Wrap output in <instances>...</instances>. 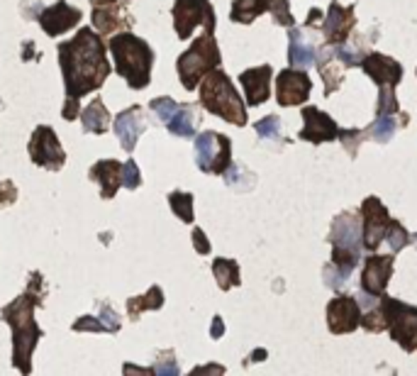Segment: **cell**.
I'll return each instance as SVG.
<instances>
[{"instance_id": "1", "label": "cell", "mask_w": 417, "mask_h": 376, "mask_svg": "<svg viewBox=\"0 0 417 376\" xmlns=\"http://www.w3.org/2000/svg\"><path fill=\"white\" fill-rule=\"evenodd\" d=\"M59 64L64 71L66 98L76 101L100 88L110 76L107 47L91 27H83L74 39L59 44Z\"/></svg>"}, {"instance_id": "2", "label": "cell", "mask_w": 417, "mask_h": 376, "mask_svg": "<svg viewBox=\"0 0 417 376\" xmlns=\"http://www.w3.org/2000/svg\"><path fill=\"white\" fill-rule=\"evenodd\" d=\"M37 303H42L39 298H34L32 291H27L25 295H20L17 301H12L10 306L3 308V320L10 322L12 335H15V347H12V364L22 371V374H30L32 371V352H34V344L39 342L42 337V330L37 328L34 322V308Z\"/></svg>"}, {"instance_id": "3", "label": "cell", "mask_w": 417, "mask_h": 376, "mask_svg": "<svg viewBox=\"0 0 417 376\" xmlns=\"http://www.w3.org/2000/svg\"><path fill=\"white\" fill-rule=\"evenodd\" d=\"M110 52H113L115 69L118 74L127 81L129 88H147L151 79V64H154V52L145 39L134 37L129 32L115 34L107 42Z\"/></svg>"}, {"instance_id": "4", "label": "cell", "mask_w": 417, "mask_h": 376, "mask_svg": "<svg viewBox=\"0 0 417 376\" xmlns=\"http://www.w3.org/2000/svg\"><path fill=\"white\" fill-rule=\"evenodd\" d=\"M200 103L208 113L220 115L232 125H244L246 123V110L242 103L239 93L232 86L230 76L225 71L213 69L205 74V81L200 83Z\"/></svg>"}, {"instance_id": "5", "label": "cell", "mask_w": 417, "mask_h": 376, "mask_svg": "<svg viewBox=\"0 0 417 376\" xmlns=\"http://www.w3.org/2000/svg\"><path fill=\"white\" fill-rule=\"evenodd\" d=\"M220 64V49L217 42L210 32H205L203 37H198L191 44L188 52H183L176 61L178 79H181L183 88L193 91L200 81L205 79V74H210L213 69H217Z\"/></svg>"}, {"instance_id": "6", "label": "cell", "mask_w": 417, "mask_h": 376, "mask_svg": "<svg viewBox=\"0 0 417 376\" xmlns=\"http://www.w3.org/2000/svg\"><path fill=\"white\" fill-rule=\"evenodd\" d=\"M195 164L205 174H225L232 164V145L225 134L200 132L195 137Z\"/></svg>"}, {"instance_id": "7", "label": "cell", "mask_w": 417, "mask_h": 376, "mask_svg": "<svg viewBox=\"0 0 417 376\" xmlns=\"http://www.w3.org/2000/svg\"><path fill=\"white\" fill-rule=\"evenodd\" d=\"M381 313L385 317V325L391 328L393 340L403 344L407 352L417 349V308L398 303L396 298H383Z\"/></svg>"}, {"instance_id": "8", "label": "cell", "mask_w": 417, "mask_h": 376, "mask_svg": "<svg viewBox=\"0 0 417 376\" xmlns=\"http://www.w3.org/2000/svg\"><path fill=\"white\" fill-rule=\"evenodd\" d=\"M198 25L205 27V32L213 34L215 12L208 0H176L173 3V30L181 39H188Z\"/></svg>"}, {"instance_id": "9", "label": "cell", "mask_w": 417, "mask_h": 376, "mask_svg": "<svg viewBox=\"0 0 417 376\" xmlns=\"http://www.w3.org/2000/svg\"><path fill=\"white\" fill-rule=\"evenodd\" d=\"M30 156L37 167L52 169V171H59L64 167L66 154L61 149L56 134H54L52 127L47 125H39L37 129L32 132V140H30Z\"/></svg>"}, {"instance_id": "10", "label": "cell", "mask_w": 417, "mask_h": 376, "mask_svg": "<svg viewBox=\"0 0 417 376\" xmlns=\"http://www.w3.org/2000/svg\"><path fill=\"white\" fill-rule=\"evenodd\" d=\"M310 76L305 71H295V69H286L278 74L276 81V96L281 105H300V103L308 101L310 96Z\"/></svg>"}, {"instance_id": "11", "label": "cell", "mask_w": 417, "mask_h": 376, "mask_svg": "<svg viewBox=\"0 0 417 376\" xmlns=\"http://www.w3.org/2000/svg\"><path fill=\"white\" fill-rule=\"evenodd\" d=\"M361 215H364V247L376 249L385 237L391 218H388L378 198H366L364 205H361Z\"/></svg>"}, {"instance_id": "12", "label": "cell", "mask_w": 417, "mask_h": 376, "mask_svg": "<svg viewBox=\"0 0 417 376\" xmlns=\"http://www.w3.org/2000/svg\"><path fill=\"white\" fill-rule=\"evenodd\" d=\"M359 320H361V311L352 295H339L327 306V322H330V330L334 335L356 330Z\"/></svg>"}, {"instance_id": "13", "label": "cell", "mask_w": 417, "mask_h": 376, "mask_svg": "<svg viewBox=\"0 0 417 376\" xmlns=\"http://www.w3.org/2000/svg\"><path fill=\"white\" fill-rule=\"evenodd\" d=\"M37 20H39V25H42V30L49 34V37H59V34L69 32L74 25H78V22H81V10L71 8L69 3H64V0H59L56 6H52V8H47V10L39 12Z\"/></svg>"}, {"instance_id": "14", "label": "cell", "mask_w": 417, "mask_h": 376, "mask_svg": "<svg viewBox=\"0 0 417 376\" xmlns=\"http://www.w3.org/2000/svg\"><path fill=\"white\" fill-rule=\"evenodd\" d=\"M93 3V25L100 34H110L120 27L132 25V17L118 6V0H91Z\"/></svg>"}, {"instance_id": "15", "label": "cell", "mask_w": 417, "mask_h": 376, "mask_svg": "<svg viewBox=\"0 0 417 376\" xmlns=\"http://www.w3.org/2000/svg\"><path fill=\"white\" fill-rule=\"evenodd\" d=\"M147 129V120H145V113H142V107L132 105L127 110L115 118V134H118L120 145H122L125 152H132L137 147V140L139 134Z\"/></svg>"}, {"instance_id": "16", "label": "cell", "mask_w": 417, "mask_h": 376, "mask_svg": "<svg viewBox=\"0 0 417 376\" xmlns=\"http://www.w3.org/2000/svg\"><path fill=\"white\" fill-rule=\"evenodd\" d=\"M393 271V257L385 254V257H369L366 259L364 274H361V289L369 295H381L385 291V284L391 279Z\"/></svg>"}, {"instance_id": "17", "label": "cell", "mask_w": 417, "mask_h": 376, "mask_svg": "<svg viewBox=\"0 0 417 376\" xmlns=\"http://www.w3.org/2000/svg\"><path fill=\"white\" fill-rule=\"evenodd\" d=\"M303 118H305V127L300 129V137L308 142H327L334 140L339 134L337 125L330 115L320 113L317 107H303Z\"/></svg>"}, {"instance_id": "18", "label": "cell", "mask_w": 417, "mask_h": 376, "mask_svg": "<svg viewBox=\"0 0 417 376\" xmlns=\"http://www.w3.org/2000/svg\"><path fill=\"white\" fill-rule=\"evenodd\" d=\"M239 83L244 86L246 103H249V105H261L268 98V93H271V88H268V83H271V66H259V69L242 71Z\"/></svg>"}, {"instance_id": "19", "label": "cell", "mask_w": 417, "mask_h": 376, "mask_svg": "<svg viewBox=\"0 0 417 376\" xmlns=\"http://www.w3.org/2000/svg\"><path fill=\"white\" fill-rule=\"evenodd\" d=\"M91 178L96 183H100V194L103 198H113L118 194V188L122 186V164H118L115 159H105V161H98L96 167H91Z\"/></svg>"}, {"instance_id": "20", "label": "cell", "mask_w": 417, "mask_h": 376, "mask_svg": "<svg viewBox=\"0 0 417 376\" xmlns=\"http://www.w3.org/2000/svg\"><path fill=\"white\" fill-rule=\"evenodd\" d=\"M361 66H364V71L378 83V86H385V83L396 86L403 76L400 64H396V61L388 59V56H381V54H369V56L361 61Z\"/></svg>"}, {"instance_id": "21", "label": "cell", "mask_w": 417, "mask_h": 376, "mask_svg": "<svg viewBox=\"0 0 417 376\" xmlns=\"http://www.w3.org/2000/svg\"><path fill=\"white\" fill-rule=\"evenodd\" d=\"M354 25V12L352 8H342L337 3H332L330 8V15H327V25H325V34L332 44L342 42L344 37L349 34Z\"/></svg>"}, {"instance_id": "22", "label": "cell", "mask_w": 417, "mask_h": 376, "mask_svg": "<svg viewBox=\"0 0 417 376\" xmlns=\"http://www.w3.org/2000/svg\"><path fill=\"white\" fill-rule=\"evenodd\" d=\"M195 125H198V113L193 105H178V110L173 113V118L166 123L169 132L176 137H193L195 134Z\"/></svg>"}, {"instance_id": "23", "label": "cell", "mask_w": 417, "mask_h": 376, "mask_svg": "<svg viewBox=\"0 0 417 376\" xmlns=\"http://www.w3.org/2000/svg\"><path fill=\"white\" fill-rule=\"evenodd\" d=\"M81 123H83L86 132H93V134L107 132V127H110V113H107V107L103 105V101H93L91 105L83 110V115H81Z\"/></svg>"}, {"instance_id": "24", "label": "cell", "mask_w": 417, "mask_h": 376, "mask_svg": "<svg viewBox=\"0 0 417 376\" xmlns=\"http://www.w3.org/2000/svg\"><path fill=\"white\" fill-rule=\"evenodd\" d=\"M271 3L273 0H235L230 17L235 22H242V25H249V22L257 20L261 12L271 10Z\"/></svg>"}, {"instance_id": "25", "label": "cell", "mask_w": 417, "mask_h": 376, "mask_svg": "<svg viewBox=\"0 0 417 376\" xmlns=\"http://www.w3.org/2000/svg\"><path fill=\"white\" fill-rule=\"evenodd\" d=\"M161 306H164V291H161L159 286H151L147 295L129 298L127 311H129V317H132V320H137V317L142 315V311H159Z\"/></svg>"}, {"instance_id": "26", "label": "cell", "mask_w": 417, "mask_h": 376, "mask_svg": "<svg viewBox=\"0 0 417 376\" xmlns=\"http://www.w3.org/2000/svg\"><path fill=\"white\" fill-rule=\"evenodd\" d=\"M213 274H215V279H217V284L222 291H227V289H232V286L239 284V267H237L232 259H215Z\"/></svg>"}, {"instance_id": "27", "label": "cell", "mask_w": 417, "mask_h": 376, "mask_svg": "<svg viewBox=\"0 0 417 376\" xmlns=\"http://www.w3.org/2000/svg\"><path fill=\"white\" fill-rule=\"evenodd\" d=\"M288 59L293 66H308L312 64V47L303 42V34L298 30L290 32V49H288Z\"/></svg>"}, {"instance_id": "28", "label": "cell", "mask_w": 417, "mask_h": 376, "mask_svg": "<svg viewBox=\"0 0 417 376\" xmlns=\"http://www.w3.org/2000/svg\"><path fill=\"white\" fill-rule=\"evenodd\" d=\"M169 203H171V210L183 222H193V196L191 194L173 191V194L169 196Z\"/></svg>"}, {"instance_id": "29", "label": "cell", "mask_w": 417, "mask_h": 376, "mask_svg": "<svg viewBox=\"0 0 417 376\" xmlns=\"http://www.w3.org/2000/svg\"><path fill=\"white\" fill-rule=\"evenodd\" d=\"M149 107H151V113H154L161 123H169V120L173 118V113L178 110V103L164 96V98H154V101L149 103Z\"/></svg>"}, {"instance_id": "30", "label": "cell", "mask_w": 417, "mask_h": 376, "mask_svg": "<svg viewBox=\"0 0 417 376\" xmlns=\"http://www.w3.org/2000/svg\"><path fill=\"white\" fill-rule=\"evenodd\" d=\"M383 240H388V244H391L393 252H398V249L405 247V244H407V232H405V227H403L400 222L391 220V222H388V230H385V237H383Z\"/></svg>"}, {"instance_id": "31", "label": "cell", "mask_w": 417, "mask_h": 376, "mask_svg": "<svg viewBox=\"0 0 417 376\" xmlns=\"http://www.w3.org/2000/svg\"><path fill=\"white\" fill-rule=\"evenodd\" d=\"M398 110V101H396V91H393L391 83L381 86V96H378V115H391Z\"/></svg>"}, {"instance_id": "32", "label": "cell", "mask_w": 417, "mask_h": 376, "mask_svg": "<svg viewBox=\"0 0 417 376\" xmlns=\"http://www.w3.org/2000/svg\"><path fill=\"white\" fill-rule=\"evenodd\" d=\"M371 132H374V137L378 142H388L393 137V132H396V123H393L388 115H381V118L376 120V125H374Z\"/></svg>"}, {"instance_id": "33", "label": "cell", "mask_w": 417, "mask_h": 376, "mask_svg": "<svg viewBox=\"0 0 417 376\" xmlns=\"http://www.w3.org/2000/svg\"><path fill=\"white\" fill-rule=\"evenodd\" d=\"M257 132H259V137H264V140H276L278 132H281V123H278L276 115H268V118H264L257 123Z\"/></svg>"}, {"instance_id": "34", "label": "cell", "mask_w": 417, "mask_h": 376, "mask_svg": "<svg viewBox=\"0 0 417 376\" xmlns=\"http://www.w3.org/2000/svg\"><path fill=\"white\" fill-rule=\"evenodd\" d=\"M271 12H273V20H276L278 25H286V27L293 25V15H290L288 0H273Z\"/></svg>"}, {"instance_id": "35", "label": "cell", "mask_w": 417, "mask_h": 376, "mask_svg": "<svg viewBox=\"0 0 417 376\" xmlns=\"http://www.w3.org/2000/svg\"><path fill=\"white\" fill-rule=\"evenodd\" d=\"M139 183H142V174H139L137 164L134 161H127V164H122V186L127 188H139Z\"/></svg>"}, {"instance_id": "36", "label": "cell", "mask_w": 417, "mask_h": 376, "mask_svg": "<svg viewBox=\"0 0 417 376\" xmlns=\"http://www.w3.org/2000/svg\"><path fill=\"white\" fill-rule=\"evenodd\" d=\"M361 325H364L366 330H371V333H381L383 328H388L385 325V320H383V313H381V308L378 311H374V313H369V315H361Z\"/></svg>"}, {"instance_id": "37", "label": "cell", "mask_w": 417, "mask_h": 376, "mask_svg": "<svg viewBox=\"0 0 417 376\" xmlns=\"http://www.w3.org/2000/svg\"><path fill=\"white\" fill-rule=\"evenodd\" d=\"M74 330L76 333H83V330H93V333H107L105 325L100 322V317H93V315H86V317H81V320L74 322Z\"/></svg>"}, {"instance_id": "38", "label": "cell", "mask_w": 417, "mask_h": 376, "mask_svg": "<svg viewBox=\"0 0 417 376\" xmlns=\"http://www.w3.org/2000/svg\"><path fill=\"white\" fill-rule=\"evenodd\" d=\"M337 56L342 59V64H347V66H361V52L347 47V44H342V47L337 49Z\"/></svg>"}, {"instance_id": "39", "label": "cell", "mask_w": 417, "mask_h": 376, "mask_svg": "<svg viewBox=\"0 0 417 376\" xmlns=\"http://www.w3.org/2000/svg\"><path fill=\"white\" fill-rule=\"evenodd\" d=\"M15 198H17V188L12 186L10 181H0V208L15 203Z\"/></svg>"}, {"instance_id": "40", "label": "cell", "mask_w": 417, "mask_h": 376, "mask_svg": "<svg viewBox=\"0 0 417 376\" xmlns=\"http://www.w3.org/2000/svg\"><path fill=\"white\" fill-rule=\"evenodd\" d=\"M98 317H100V322H103V325H105L107 333H118V330H120V320H118V315H115V313L110 311V308H107V306H103V311H100V315H98Z\"/></svg>"}, {"instance_id": "41", "label": "cell", "mask_w": 417, "mask_h": 376, "mask_svg": "<svg viewBox=\"0 0 417 376\" xmlns=\"http://www.w3.org/2000/svg\"><path fill=\"white\" fill-rule=\"evenodd\" d=\"M193 244H195V249H198L200 254H210V242H208V237H205V232L200 230V227H195V230H193Z\"/></svg>"}, {"instance_id": "42", "label": "cell", "mask_w": 417, "mask_h": 376, "mask_svg": "<svg viewBox=\"0 0 417 376\" xmlns=\"http://www.w3.org/2000/svg\"><path fill=\"white\" fill-rule=\"evenodd\" d=\"M356 140H361V132L359 129H347V132H342V142L349 147V154H356Z\"/></svg>"}, {"instance_id": "43", "label": "cell", "mask_w": 417, "mask_h": 376, "mask_svg": "<svg viewBox=\"0 0 417 376\" xmlns=\"http://www.w3.org/2000/svg\"><path fill=\"white\" fill-rule=\"evenodd\" d=\"M64 118L66 120H76V118H78V101H76V98H66Z\"/></svg>"}, {"instance_id": "44", "label": "cell", "mask_w": 417, "mask_h": 376, "mask_svg": "<svg viewBox=\"0 0 417 376\" xmlns=\"http://www.w3.org/2000/svg\"><path fill=\"white\" fill-rule=\"evenodd\" d=\"M151 371H154V374H178V364H176V362H173V359H169V362H164V364H159V366H154V369H151Z\"/></svg>"}, {"instance_id": "45", "label": "cell", "mask_w": 417, "mask_h": 376, "mask_svg": "<svg viewBox=\"0 0 417 376\" xmlns=\"http://www.w3.org/2000/svg\"><path fill=\"white\" fill-rule=\"evenodd\" d=\"M222 333H225V325H222V317H215L213 320V328H210V335H213L215 340L222 337Z\"/></svg>"}, {"instance_id": "46", "label": "cell", "mask_w": 417, "mask_h": 376, "mask_svg": "<svg viewBox=\"0 0 417 376\" xmlns=\"http://www.w3.org/2000/svg\"><path fill=\"white\" fill-rule=\"evenodd\" d=\"M22 56H25V59H32V56H34V52H32V42H27V44H25V54H22Z\"/></svg>"}]
</instances>
